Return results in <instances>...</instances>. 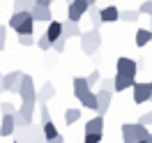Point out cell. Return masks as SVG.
<instances>
[{"label": "cell", "instance_id": "6da1fadb", "mask_svg": "<svg viewBox=\"0 0 152 143\" xmlns=\"http://www.w3.org/2000/svg\"><path fill=\"white\" fill-rule=\"evenodd\" d=\"M120 132H122V143H141L148 141V136H150V129L141 122H124Z\"/></svg>", "mask_w": 152, "mask_h": 143}, {"label": "cell", "instance_id": "7a4b0ae2", "mask_svg": "<svg viewBox=\"0 0 152 143\" xmlns=\"http://www.w3.org/2000/svg\"><path fill=\"white\" fill-rule=\"evenodd\" d=\"M14 139H16V143H46L42 125H35V122L30 127H19L14 132Z\"/></svg>", "mask_w": 152, "mask_h": 143}, {"label": "cell", "instance_id": "3957f363", "mask_svg": "<svg viewBox=\"0 0 152 143\" xmlns=\"http://www.w3.org/2000/svg\"><path fill=\"white\" fill-rule=\"evenodd\" d=\"M16 95H19L21 102H26V104H35V102H37V88H35V78L30 76V74H23V76H21Z\"/></svg>", "mask_w": 152, "mask_h": 143}, {"label": "cell", "instance_id": "277c9868", "mask_svg": "<svg viewBox=\"0 0 152 143\" xmlns=\"http://www.w3.org/2000/svg\"><path fill=\"white\" fill-rule=\"evenodd\" d=\"M81 51L86 53V56H92L97 48L102 46V32L99 30H86V32H81Z\"/></svg>", "mask_w": 152, "mask_h": 143}, {"label": "cell", "instance_id": "5b68a950", "mask_svg": "<svg viewBox=\"0 0 152 143\" xmlns=\"http://www.w3.org/2000/svg\"><path fill=\"white\" fill-rule=\"evenodd\" d=\"M32 118H35V104H23L16 109V113H14V120H16V129L19 127H30L32 125Z\"/></svg>", "mask_w": 152, "mask_h": 143}, {"label": "cell", "instance_id": "8992f818", "mask_svg": "<svg viewBox=\"0 0 152 143\" xmlns=\"http://www.w3.org/2000/svg\"><path fill=\"white\" fill-rule=\"evenodd\" d=\"M136 72H138V60H134V58H118V62H115V74L136 78Z\"/></svg>", "mask_w": 152, "mask_h": 143}, {"label": "cell", "instance_id": "52a82bcc", "mask_svg": "<svg viewBox=\"0 0 152 143\" xmlns=\"http://www.w3.org/2000/svg\"><path fill=\"white\" fill-rule=\"evenodd\" d=\"M88 10H90V5H88L86 0H74V2L67 5V19L74 21V23H78V21L88 14Z\"/></svg>", "mask_w": 152, "mask_h": 143}, {"label": "cell", "instance_id": "ba28073f", "mask_svg": "<svg viewBox=\"0 0 152 143\" xmlns=\"http://www.w3.org/2000/svg\"><path fill=\"white\" fill-rule=\"evenodd\" d=\"M132 95H134V104L150 102L152 99V81H148V83H138L136 81V86L132 88Z\"/></svg>", "mask_w": 152, "mask_h": 143}, {"label": "cell", "instance_id": "9c48e42d", "mask_svg": "<svg viewBox=\"0 0 152 143\" xmlns=\"http://www.w3.org/2000/svg\"><path fill=\"white\" fill-rule=\"evenodd\" d=\"M111 99H113V95H111V92H106V90H102V88H99V90H97V115H102V118H104L106 113H108V109H111Z\"/></svg>", "mask_w": 152, "mask_h": 143}, {"label": "cell", "instance_id": "30bf717a", "mask_svg": "<svg viewBox=\"0 0 152 143\" xmlns=\"http://www.w3.org/2000/svg\"><path fill=\"white\" fill-rule=\"evenodd\" d=\"M21 76H23V74H21L19 69L5 74V78H2V90H5V92H16V90H19V83H21Z\"/></svg>", "mask_w": 152, "mask_h": 143}, {"label": "cell", "instance_id": "8fae6325", "mask_svg": "<svg viewBox=\"0 0 152 143\" xmlns=\"http://www.w3.org/2000/svg\"><path fill=\"white\" fill-rule=\"evenodd\" d=\"M30 16H32V21H35V23H42V21H48V23H51V16H53V14H51V7H44V5H37V2H35V7H32V10H30Z\"/></svg>", "mask_w": 152, "mask_h": 143}, {"label": "cell", "instance_id": "7c38bea8", "mask_svg": "<svg viewBox=\"0 0 152 143\" xmlns=\"http://www.w3.org/2000/svg\"><path fill=\"white\" fill-rule=\"evenodd\" d=\"M113 86H115V92H124V90H129V88L136 86V78H132V76H122V74H115Z\"/></svg>", "mask_w": 152, "mask_h": 143}, {"label": "cell", "instance_id": "4fadbf2b", "mask_svg": "<svg viewBox=\"0 0 152 143\" xmlns=\"http://www.w3.org/2000/svg\"><path fill=\"white\" fill-rule=\"evenodd\" d=\"M14 132H16L14 115H2V120H0V136H14Z\"/></svg>", "mask_w": 152, "mask_h": 143}, {"label": "cell", "instance_id": "5bb4252c", "mask_svg": "<svg viewBox=\"0 0 152 143\" xmlns=\"http://www.w3.org/2000/svg\"><path fill=\"white\" fill-rule=\"evenodd\" d=\"M53 97H56V86H53V83H44V86L37 90V102L39 104H46Z\"/></svg>", "mask_w": 152, "mask_h": 143}, {"label": "cell", "instance_id": "9a60e30c", "mask_svg": "<svg viewBox=\"0 0 152 143\" xmlns=\"http://www.w3.org/2000/svg\"><path fill=\"white\" fill-rule=\"evenodd\" d=\"M99 14H102V23H115V21H120V10L115 5H106Z\"/></svg>", "mask_w": 152, "mask_h": 143}, {"label": "cell", "instance_id": "2e32d148", "mask_svg": "<svg viewBox=\"0 0 152 143\" xmlns=\"http://www.w3.org/2000/svg\"><path fill=\"white\" fill-rule=\"evenodd\" d=\"M44 35L48 37V42H51V44H53V42H58V39L62 37V21H51Z\"/></svg>", "mask_w": 152, "mask_h": 143}, {"label": "cell", "instance_id": "e0dca14e", "mask_svg": "<svg viewBox=\"0 0 152 143\" xmlns=\"http://www.w3.org/2000/svg\"><path fill=\"white\" fill-rule=\"evenodd\" d=\"M62 37L65 39H72V37H81V28H78V23L74 21H62Z\"/></svg>", "mask_w": 152, "mask_h": 143}, {"label": "cell", "instance_id": "ac0fdd59", "mask_svg": "<svg viewBox=\"0 0 152 143\" xmlns=\"http://www.w3.org/2000/svg\"><path fill=\"white\" fill-rule=\"evenodd\" d=\"M86 134H104V118L95 115L92 120L86 122Z\"/></svg>", "mask_w": 152, "mask_h": 143}, {"label": "cell", "instance_id": "d6986e66", "mask_svg": "<svg viewBox=\"0 0 152 143\" xmlns=\"http://www.w3.org/2000/svg\"><path fill=\"white\" fill-rule=\"evenodd\" d=\"M134 42H136V46H138V48L148 46V44L152 42V30H150V28H138V30H136Z\"/></svg>", "mask_w": 152, "mask_h": 143}, {"label": "cell", "instance_id": "ffe728a7", "mask_svg": "<svg viewBox=\"0 0 152 143\" xmlns=\"http://www.w3.org/2000/svg\"><path fill=\"white\" fill-rule=\"evenodd\" d=\"M72 86H74V95H76V99H78L81 95H86L88 90H92V88H90V83L86 81V76H74Z\"/></svg>", "mask_w": 152, "mask_h": 143}, {"label": "cell", "instance_id": "44dd1931", "mask_svg": "<svg viewBox=\"0 0 152 143\" xmlns=\"http://www.w3.org/2000/svg\"><path fill=\"white\" fill-rule=\"evenodd\" d=\"M78 102L86 106V109H90V111H97V90H88L86 95H81L78 97Z\"/></svg>", "mask_w": 152, "mask_h": 143}, {"label": "cell", "instance_id": "7402d4cb", "mask_svg": "<svg viewBox=\"0 0 152 143\" xmlns=\"http://www.w3.org/2000/svg\"><path fill=\"white\" fill-rule=\"evenodd\" d=\"M26 19H30V12H14V14L10 16V28L12 30H19V26Z\"/></svg>", "mask_w": 152, "mask_h": 143}, {"label": "cell", "instance_id": "603a6c76", "mask_svg": "<svg viewBox=\"0 0 152 143\" xmlns=\"http://www.w3.org/2000/svg\"><path fill=\"white\" fill-rule=\"evenodd\" d=\"M138 19H141L138 10H120V21H124V23H136Z\"/></svg>", "mask_w": 152, "mask_h": 143}, {"label": "cell", "instance_id": "cb8c5ba5", "mask_svg": "<svg viewBox=\"0 0 152 143\" xmlns=\"http://www.w3.org/2000/svg\"><path fill=\"white\" fill-rule=\"evenodd\" d=\"M32 32H35V21H32V16H30V19H26V21L19 26L16 35H19V37H23V35H32Z\"/></svg>", "mask_w": 152, "mask_h": 143}, {"label": "cell", "instance_id": "d4e9b609", "mask_svg": "<svg viewBox=\"0 0 152 143\" xmlns=\"http://www.w3.org/2000/svg\"><path fill=\"white\" fill-rule=\"evenodd\" d=\"M78 120H81V109H67L65 111V122L69 125V127H72V125H76L78 122Z\"/></svg>", "mask_w": 152, "mask_h": 143}, {"label": "cell", "instance_id": "484cf974", "mask_svg": "<svg viewBox=\"0 0 152 143\" xmlns=\"http://www.w3.org/2000/svg\"><path fill=\"white\" fill-rule=\"evenodd\" d=\"M99 12H102V10H99L97 5L88 10V16H90V21H92V28H95V30H99V26H102V14H99Z\"/></svg>", "mask_w": 152, "mask_h": 143}, {"label": "cell", "instance_id": "4316f807", "mask_svg": "<svg viewBox=\"0 0 152 143\" xmlns=\"http://www.w3.org/2000/svg\"><path fill=\"white\" fill-rule=\"evenodd\" d=\"M42 132H44V139H46V141L56 139L58 134H60V132H58V127L53 122H44V125H42Z\"/></svg>", "mask_w": 152, "mask_h": 143}, {"label": "cell", "instance_id": "83f0119b", "mask_svg": "<svg viewBox=\"0 0 152 143\" xmlns=\"http://www.w3.org/2000/svg\"><path fill=\"white\" fill-rule=\"evenodd\" d=\"M35 7V0H14V12H30Z\"/></svg>", "mask_w": 152, "mask_h": 143}, {"label": "cell", "instance_id": "f1b7e54d", "mask_svg": "<svg viewBox=\"0 0 152 143\" xmlns=\"http://www.w3.org/2000/svg\"><path fill=\"white\" fill-rule=\"evenodd\" d=\"M0 113L2 115H14L16 113V104H14V102H2V104H0Z\"/></svg>", "mask_w": 152, "mask_h": 143}, {"label": "cell", "instance_id": "f546056e", "mask_svg": "<svg viewBox=\"0 0 152 143\" xmlns=\"http://www.w3.org/2000/svg\"><path fill=\"white\" fill-rule=\"evenodd\" d=\"M86 81L90 83V88H92V86H97V83L102 81V74H99V69H95V72H90V74L86 76Z\"/></svg>", "mask_w": 152, "mask_h": 143}, {"label": "cell", "instance_id": "4dcf8cb0", "mask_svg": "<svg viewBox=\"0 0 152 143\" xmlns=\"http://www.w3.org/2000/svg\"><path fill=\"white\" fill-rule=\"evenodd\" d=\"M39 118H42V122H39V125L51 122V113H48V106L46 104H39Z\"/></svg>", "mask_w": 152, "mask_h": 143}, {"label": "cell", "instance_id": "1f68e13d", "mask_svg": "<svg viewBox=\"0 0 152 143\" xmlns=\"http://www.w3.org/2000/svg\"><path fill=\"white\" fill-rule=\"evenodd\" d=\"M99 86H102V90H106V92H111V95H113V92H115L113 78H102V81H99Z\"/></svg>", "mask_w": 152, "mask_h": 143}, {"label": "cell", "instance_id": "d6a6232c", "mask_svg": "<svg viewBox=\"0 0 152 143\" xmlns=\"http://www.w3.org/2000/svg\"><path fill=\"white\" fill-rule=\"evenodd\" d=\"M35 44H37V48H39V51H48V48H51V42H48V37H46V35H42V37H39L37 42H35Z\"/></svg>", "mask_w": 152, "mask_h": 143}, {"label": "cell", "instance_id": "836d02e7", "mask_svg": "<svg viewBox=\"0 0 152 143\" xmlns=\"http://www.w3.org/2000/svg\"><path fill=\"white\" fill-rule=\"evenodd\" d=\"M65 46H67V39H65V37H60L58 42H53V44H51V48H53V51H58V53H62V51H65Z\"/></svg>", "mask_w": 152, "mask_h": 143}, {"label": "cell", "instance_id": "e575fe53", "mask_svg": "<svg viewBox=\"0 0 152 143\" xmlns=\"http://www.w3.org/2000/svg\"><path fill=\"white\" fill-rule=\"evenodd\" d=\"M102 139H104V134H86L83 143H102Z\"/></svg>", "mask_w": 152, "mask_h": 143}, {"label": "cell", "instance_id": "d590c367", "mask_svg": "<svg viewBox=\"0 0 152 143\" xmlns=\"http://www.w3.org/2000/svg\"><path fill=\"white\" fill-rule=\"evenodd\" d=\"M138 12H141V14H148V16H152V0H145V2H141Z\"/></svg>", "mask_w": 152, "mask_h": 143}, {"label": "cell", "instance_id": "8d00e7d4", "mask_svg": "<svg viewBox=\"0 0 152 143\" xmlns=\"http://www.w3.org/2000/svg\"><path fill=\"white\" fill-rule=\"evenodd\" d=\"M19 44L21 46H32V44H35V37H32V35H23V37H19Z\"/></svg>", "mask_w": 152, "mask_h": 143}, {"label": "cell", "instance_id": "74e56055", "mask_svg": "<svg viewBox=\"0 0 152 143\" xmlns=\"http://www.w3.org/2000/svg\"><path fill=\"white\" fill-rule=\"evenodd\" d=\"M5 44H7V28L0 26V51L5 48Z\"/></svg>", "mask_w": 152, "mask_h": 143}, {"label": "cell", "instance_id": "f35d334b", "mask_svg": "<svg viewBox=\"0 0 152 143\" xmlns=\"http://www.w3.org/2000/svg\"><path fill=\"white\" fill-rule=\"evenodd\" d=\"M138 122L145 125V127H148V125H152V113H143L141 118H138Z\"/></svg>", "mask_w": 152, "mask_h": 143}, {"label": "cell", "instance_id": "ab89813d", "mask_svg": "<svg viewBox=\"0 0 152 143\" xmlns=\"http://www.w3.org/2000/svg\"><path fill=\"white\" fill-rule=\"evenodd\" d=\"M46 143H65V136H62V134H58L56 139H51V141H46Z\"/></svg>", "mask_w": 152, "mask_h": 143}, {"label": "cell", "instance_id": "60d3db41", "mask_svg": "<svg viewBox=\"0 0 152 143\" xmlns=\"http://www.w3.org/2000/svg\"><path fill=\"white\" fill-rule=\"evenodd\" d=\"M35 2H37V5H44V7H51L53 0H35Z\"/></svg>", "mask_w": 152, "mask_h": 143}, {"label": "cell", "instance_id": "b9f144b4", "mask_svg": "<svg viewBox=\"0 0 152 143\" xmlns=\"http://www.w3.org/2000/svg\"><path fill=\"white\" fill-rule=\"evenodd\" d=\"M2 78H5V74L0 72V92H5V90H2Z\"/></svg>", "mask_w": 152, "mask_h": 143}, {"label": "cell", "instance_id": "7bdbcfd3", "mask_svg": "<svg viewBox=\"0 0 152 143\" xmlns=\"http://www.w3.org/2000/svg\"><path fill=\"white\" fill-rule=\"evenodd\" d=\"M86 2L90 5V7H95V5H97V0H86Z\"/></svg>", "mask_w": 152, "mask_h": 143}, {"label": "cell", "instance_id": "ee69618b", "mask_svg": "<svg viewBox=\"0 0 152 143\" xmlns=\"http://www.w3.org/2000/svg\"><path fill=\"white\" fill-rule=\"evenodd\" d=\"M148 143H152V134H150V136H148Z\"/></svg>", "mask_w": 152, "mask_h": 143}, {"label": "cell", "instance_id": "f6af8a7d", "mask_svg": "<svg viewBox=\"0 0 152 143\" xmlns=\"http://www.w3.org/2000/svg\"><path fill=\"white\" fill-rule=\"evenodd\" d=\"M150 30H152V16H150Z\"/></svg>", "mask_w": 152, "mask_h": 143}, {"label": "cell", "instance_id": "bcb514c9", "mask_svg": "<svg viewBox=\"0 0 152 143\" xmlns=\"http://www.w3.org/2000/svg\"><path fill=\"white\" fill-rule=\"evenodd\" d=\"M69 2H74V0H67V5H69Z\"/></svg>", "mask_w": 152, "mask_h": 143}, {"label": "cell", "instance_id": "7dc6e473", "mask_svg": "<svg viewBox=\"0 0 152 143\" xmlns=\"http://www.w3.org/2000/svg\"><path fill=\"white\" fill-rule=\"evenodd\" d=\"M150 102H152V99H150Z\"/></svg>", "mask_w": 152, "mask_h": 143}, {"label": "cell", "instance_id": "c3c4849f", "mask_svg": "<svg viewBox=\"0 0 152 143\" xmlns=\"http://www.w3.org/2000/svg\"><path fill=\"white\" fill-rule=\"evenodd\" d=\"M14 143H16V141H14Z\"/></svg>", "mask_w": 152, "mask_h": 143}]
</instances>
